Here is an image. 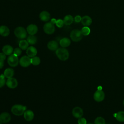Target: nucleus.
<instances>
[{"label": "nucleus", "mask_w": 124, "mask_h": 124, "mask_svg": "<svg viewBox=\"0 0 124 124\" xmlns=\"http://www.w3.org/2000/svg\"><path fill=\"white\" fill-rule=\"evenodd\" d=\"M56 54L60 60L63 61L67 60L68 59L69 56L68 51L64 47L58 48L56 50Z\"/></svg>", "instance_id": "f257e3e1"}, {"label": "nucleus", "mask_w": 124, "mask_h": 124, "mask_svg": "<svg viewBox=\"0 0 124 124\" xmlns=\"http://www.w3.org/2000/svg\"><path fill=\"white\" fill-rule=\"evenodd\" d=\"M26 109V106L16 104L12 106L11 108V112L16 116H21L24 114Z\"/></svg>", "instance_id": "f03ea898"}, {"label": "nucleus", "mask_w": 124, "mask_h": 124, "mask_svg": "<svg viewBox=\"0 0 124 124\" xmlns=\"http://www.w3.org/2000/svg\"><path fill=\"white\" fill-rule=\"evenodd\" d=\"M70 36L71 40L76 42L80 41L83 37L81 31L78 29H74L72 30L70 33Z\"/></svg>", "instance_id": "7ed1b4c3"}, {"label": "nucleus", "mask_w": 124, "mask_h": 124, "mask_svg": "<svg viewBox=\"0 0 124 124\" xmlns=\"http://www.w3.org/2000/svg\"><path fill=\"white\" fill-rule=\"evenodd\" d=\"M14 33L19 39H24L27 36V31L22 27H16L14 31Z\"/></svg>", "instance_id": "20e7f679"}, {"label": "nucleus", "mask_w": 124, "mask_h": 124, "mask_svg": "<svg viewBox=\"0 0 124 124\" xmlns=\"http://www.w3.org/2000/svg\"><path fill=\"white\" fill-rule=\"evenodd\" d=\"M105 97V94L104 92L101 90V89H98L93 94V99L94 100L97 102H100L102 101Z\"/></svg>", "instance_id": "39448f33"}, {"label": "nucleus", "mask_w": 124, "mask_h": 124, "mask_svg": "<svg viewBox=\"0 0 124 124\" xmlns=\"http://www.w3.org/2000/svg\"><path fill=\"white\" fill-rule=\"evenodd\" d=\"M7 62L11 67L16 66L19 62L18 56L15 55L14 54L9 55L7 59Z\"/></svg>", "instance_id": "423d86ee"}, {"label": "nucleus", "mask_w": 124, "mask_h": 124, "mask_svg": "<svg viewBox=\"0 0 124 124\" xmlns=\"http://www.w3.org/2000/svg\"><path fill=\"white\" fill-rule=\"evenodd\" d=\"M43 29L46 33L47 34H51L55 31V28L54 24L51 22H48L44 25Z\"/></svg>", "instance_id": "0eeeda50"}, {"label": "nucleus", "mask_w": 124, "mask_h": 124, "mask_svg": "<svg viewBox=\"0 0 124 124\" xmlns=\"http://www.w3.org/2000/svg\"><path fill=\"white\" fill-rule=\"evenodd\" d=\"M19 62L23 67H28L31 64V58L28 56H23L20 59Z\"/></svg>", "instance_id": "6e6552de"}, {"label": "nucleus", "mask_w": 124, "mask_h": 124, "mask_svg": "<svg viewBox=\"0 0 124 124\" xmlns=\"http://www.w3.org/2000/svg\"><path fill=\"white\" fill-rule=\"evenodd\" d=\"M7 86L10 89H15L18 85L17 80L14 78H8L6 82Z\"/></svg>", "instance_id": "1a4fd4ad"}, {"label": "nucleus", "mask_w": 124, "mask_h": 124, "mask_svg": "<svg viewBox=\"0 0 124 124\" xmlns=\"http://www.w3.org/2000/svg\"><path fill=\"white\" fill-rule=\"evenodd\" d=\"M73 116L76 118H79L82 117L83 115V109L79 107H76L72 110Z\"/></svg>", "instance_id": "9d476101"}, {"label": "nucleus", "mask_w": 124, "mask_h": 124, "mask_svg": "<svg viewBox=\"0 0 124 124\" xmlns=\"http://www.w3.org/2000/svg\"><path fill=\"white\" fill-rule=\"evenodd\" d=\"M11 119L10 114L8 112H3L0 114V122L2 123H8Z\"/></svg>", "instance_id": "9b49d317"}, {"label": "nucleus", "mask_w": 124, "mask_h": 124, "mask_svg": "<svg viewBox=\"0 0 124 124\" xmlns=\"http://www.w3.org/2000/svg\"><path fill=\"white\" fill-rule=\"evenodd\" d=\"M26 50V53L28 56H29V57L32 58L36 56L37 53V50L35 47L31 46L28 47V48Z\"/></svg>", "instance_id": "f8f14e48"}, {"label": "nucleus", "mask_w": 124, "mask_h": 124, "mask_svg": "<svg viewBox=\"0 0 124 124\" xmlns=\"http://www.w3.org/2000/svg\"><path fill=\"white\" fill-rule=\"evenodd\" d=\"M38 31V28L34 24H31L27 28V31L30 35H34Z\"/></svg>", "instance_id": "ddd939ff"}, {"label": "nucleus", "mask_w": 124, "mask_h": 124, "mask_svg": "<svg viewBox=\"0 0 124 124\" xmlns=\"http://www.w3.org/2000/svg\"><path fill=\"white\" fill-rule=\"evenodd\" d=\"M81 22L84 26H89L92 23V19L91 17L88 16H84L81 18Z\"/></svg>", "instance_id": "4468645a"}, {"label": "nucleus", "mask_w": 124, "mask_h": 124, "mask_svg": "<svg viewBox=\"0 0 124 124\" xmlns=\"http://www.w3.org/2000/svg\"><path fill=\"white\" fill-rule=\"evenodd\" d=\"M24 118L27 121H31L34 118V113L31 110H26L24 114Z\"/></svg>", "instance_id": "2eb2a0df"}, {"label": "nucleus", "mask_w": 124, "mask_h": 124, "mask_svg": "<svg viewBox=\"0 0 124 124\" xmlns=\"http://www.w3.org/2000/svg\"><path fill=\"white\" fill-rule=\"evenodd\" d=\"M40 19L43 21H47L50 19V16L48 12L47 11H42L39 15Z\"/></svg>", "instance_id": "dca6fc26"}, {"label": "nucleus", "mask_w": 124, "mask_h": 124, "mask_svg": "<svg viewBox=\"0 0 124 124\" xmlns=\"http://www.w3.org/2000/svg\"><path fill=\"white\" fill-rule=\"evenodd\" d=\"M47 48L51 50H56L58 48V44L55 41H50L47 45Z\"/></svg>", "instance_id": "f3484780"}, {"label": "nucleus", "mask_w": 124, "mask_h": 124, "mask_svg": "<svg viewBox=\"0 0 124 124\" xmlns=\"http://www.w3.org/2000/svg\"><path fill=\"white\" fill-rule=\"evenodd\" d=\"M2 52L4 53L6 55H10L14 51L13 48L10 45H6L3 46L2 48Z\"/></svg>", "instance_id": "a211bd4d"}, {"label": "nucleus", "mask_w": 124, "mask_h": 124, "mask_svg": "<svg viewBox=\"0 0 124 124\" xmlns=\"http://www.w3.org/2000/svg\"><path fill=\"white\" fill-rule=\"evenodd\" d=\"M10 33L9 29L5 26H0V35L2 36H7Z\"/></svg>", "instance_id": "6ab92c4d"}, {"label": "nucleus", "mask_w": 124, "mask_h": 124, "mask_svg": "<svg viewBox=\"0 0 124 124\" xmlns=\"http://www.w3.org/2000/svg\"><path fill=\"white\" fill-rule=\"evenodd\" d=\"M71 44L70 40L66 37L62 38L60 41V45L62 47H66L70 46Z\"/></svg>", "instance_id": "aec40b11"}, {"label": "nucleus", "mask_w": 124, "mask_h": 124, "mask_svg": "<svg viewBox=\"0 0 124 124\" xmlns=\"http://www.w3.org/2000/svg\"><path fill=\"white\" fill-rule=\"evenodd\" d=\"M3 75L7 78H12L14 75V70L12 68H8L4 70Z\"/></svg>", "instance_id": "412c9836"}, {"label": "nucleus", "mask_w": 124, "mask_h": 124, "mask_svg": "<svg viewBox=\"0 0 124 124\" xmlns=\"http://www.w3.org/2000/svg\"><path fill=\"white\" fill-rule=\"evenodd\" d=\"M74 20V19L71 15H68L64 16L63 20L64 24L66 25H70L73 22Z\"/></svg>", "instance_id": "4be33fe9"}, {"label": "nucleus", "mask_w": 124, "mask_h": 124, "mask_svg": "<svg viewBox=\"0 0 124 124\" xmlns=\"http://www.w3.org/2000/svg\"><path fill=\"white\" fill-rule=\"evenodd\" d=\"M116 119L120 122H124V111H120L114 115Z\"/></svg>", "instance_id": "5701e85b"}, {"label": "nucleus", "mask_w": 124, "mask_h": 124, "mask_svg": "<svg viewBox=\"0 0 124 124\" xmlns=\"http://www.w3.org/2000/svg\"><path fill=\"white\" fill-rule=\"evenodd\" d=\"M29 44L27 40H22L19 43V46L22 50H26L28 48Z\"/></svg>", "instance_id": "b1692460"}, {"label": "nucleus", "mask_w": 124, "mask_h": 124, "mask_svg": "<svg viewBox=\"0 0 124 124\" xmlns=\"http://www.w3.org/2000/svg\"><path fill=\"white\" fill-rule=\"evenodd\" d=\"M27 41L29 44L34 45L36 44L37 42V39L34 35H30L28 37Z\"/></svg>", "instance_id": "393cba45"}, {"label": "nucleus", "mask_w": 124, "mask_h": 124, "mask_svg": "<svg viewBox=\"0 0 124 124\" xmlns=\"http://www.w3.org/2000/svg\"><path fill=\"white\" fill-rule=\"evenodd\" d=\"M40 59L37 56H34L31 58V64L34 65H38L40 63Z\"/></svg>", "instance_id": "a878e982"}, {"label": "nucleus", "mask_w": 124, "mask_h": 124, "mask_svg": "<svg viewBox=\"0 0 124 124\" xmlns=\"http://www.w3.org/2000/svg\"><path fill=\"white\" fill-rule=\"evenodd\" d=\"M81 31L83 35L87 36L90 33L91 30L88 26H84L81 29Z\"/></svg>", "instance_id": "bb28decb"}, {"label": "nucleus", "mask_w": 124, "mask_h": 124, "mask_svg": "<svg viewBox=\"0 0 124 124\" xmlns=\"http://www.w3.org/2000/svg\"><path fill=\"white\" fill-rule=\"evenodd\" d=\"M94 124H106V121L102 117H97L95 118L94 122Z\"/></svg>", "instance_id": "cd10ccee"}, {"label": "nucleus", "mask_w": 124, "mask_h": 124, "mask_svg": "<svg viewBox=\"0 0 124 124\" xmlns=\"http://www.w3.org/2000/svg\"><path fill=\"white\" fill-rule=\"evenodd\" d=\"M5 77L3 74L0 75V88L2 87L5 84Z\"/></svg>", "instance_id": "c85d7f7f"}, {"label": "nucleus", "mask_w": 124, "mask_h": 124, "mask_svg": "<svg viewBox=\"0 0 124 124\" xmlns=\"http://www.w3.org/2000/svg\"><path fill=\"white\" fill-rule=\"evenodd\" d=\"M56 24V26L58 28H62L63 27V26L64 25L63 20L62 19H59L57 20Z\"/></svg>", "instance_id": "c756f323"}, {"label": "nucleus", "mask_w": 124, "mask_h": 124, "mask_svg": "<svg viewBox=\"0 0 124 124\" xmlns=\"http://www.w3.org/2000/svg\"><path fill=\"white\" fill-rule=\"evenodd\" d=\"M14 54L17 56H20L21 54V52H22V50H21V49L20 48H16L14 50Z\"/></svg>", "instance_id": "7c9ffc66"}, {"label": "nucleus", "mask_w": 124, "mask_h": 124, "mask_svg": "<svg viewBox=\"0 0 124 124\" xmlns=\"http://www.w3.org/2000/svg\"><path fill=\"white\" fill-rule=\"evenodd\" d=\"M78 124H87V121L85 118L83 117H80L78 119Z\"/></svg>", "instance_id": "2f4dec72"}, {"label": "nucleus", "mask_w": 124, "mask_h": 124, "mask_svg": "<svg viewBox=\"0 0 124 124\" xmlns=\"http://www.w3.org/2000/svg\"><path fill=\"white\" fill-rule=\"evenodd\" d=\"M81 17L79 16V15H77L76 16L75 18H74V21L76 22V23H79L81 21Z\"/></svg>", "instance_id": "473e14b6"}, {"label": "nucleus", "mask_w": 124, "mask_h": 124, "mask_svg": "<svg viewBox=\"0 0 124 124\" xmlns=\"http://www.w3.org/2000/svg\"><path fill=\"white\" fill-rule=\"evenodd\" d=\"M6 54L3 52L0 53V59L4 61L6 59Z\"/></svg>", "instance_id": "72a5a7b5"}, {"label": "nucleus", "mask_w": 124, "mask_h": 124, "mask_svg": "<svg viewBox=\"0 0 124 124\" xmlns=\"http://www.w3.org/2000/svg\"><path fill=\"white\" fill-rule=\"evenodd\" d=\"M4 66V61L0 59V69H1Z\"/></svg>", "instance_id": "f704fd0d"}, {"label": "nucleus", "mask_w": 124, "mask_h": 124, "mask_svg": "<svg viewBox=\"0 0 124 124\" xmlns=\"http://www.w3.org/2000/svg\"><path fill=\"white\" fill-rule=\"evenodd\" d=\"M56 21H57V20H56V19H55V18H52L51 19V23H52L53 24H56Z\"/></svg>", "instance_id": "c9c22d12"}, {"label": "nucleus", "mask_w": 124, "mask_h": 124, "mask_svg": "<svg viewBox=\"0 0 124 124\" xmlns=\"http://www.w3.org/2000/svg\"><path fill=\"white\" fill-rule=\"evenodd\" d=\"M123 106H124V99L123 100Z\"/></svg>", "instance_id": "e433bc0d"}, {"label": "nucleus", "mask_w": 124, "mask_h": 124, "mask_svg": "<svg viewBox=\"0 0 124 124\" xmlns=\"http://www.w3.org/2000/svg\"><path fill=\"white\" fill-rule=\"evenodd\" d=\"M0 124H3V123H2L1 122H0Z\"/></svg>", "instance_id": "4c0bfd02"}, {"label": "nucleus", "mask_w": 124, "mask_h": 124, "mask_svg": "<svg viewBox=\"0 0 124 124\" xmlns=\"http://www.w3.org/2000/svg\"><path fill=\"white\" fill-rule=\"evenodd\" d=\"M93 124L92 123H89V124Z\"/></svg>", "instance_id": "58836bf2"}]
</instances>
